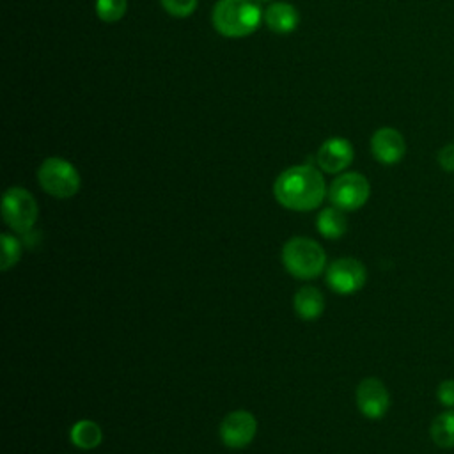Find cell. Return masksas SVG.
<instances>
[{
    "mask_svg": "<svg viewBox=\"0 0 454 454\" xmlns=\"http://www.w3.org/2000/svg\"><path fill=\"white\" fill-rule=\"evenodd\" d=\"M429 436L440 449L454 447V408H447L433 419L429 426Z\"/></svg>",
    "mask_w": 454,
    "mask_h": 454,
    "instance_id": "9a60e30c",
    "label": "cell"
},
{
    "mask_svg": "<svg viewBox=\"0 0 454 454\" xmlns=\"http://www.w3.org/2000/svg\"><path fill=\"white\" fill-rule=\"evenodd\" d=\"M436 160L445 172H454V142L442 145L436 153Z\"/></svg>",
    "mask_w": 454,
    "mask_h": 454,
    "instance_id": "44dd1931",
    "label": "cell"
},
{
    "mask_svg": "<svg viewBox=\"0 0 454 454\" xmlns=\"http://www.w3.org/2000/svg\"><path fill=\"white\" fill-rule=\"evenodd\" d=\"M2 216L12 231L28 234L39 216V207L34 195L21 186L7 188L2 199Z\"/></svg>",
    "mask_w": 454,
    "mask_h": 454,
    "instance_id": "5b68a950",
    "label": "cell"
},
{
    "mask_svg": "<svg viewBox=\"0 0 454 454\" xmlns=\"http://www.w3.org/2000/svg\"><path fill=\"white\" fill-rule=\"evenodd\" d=\"M371 153L383 165H395L406 153V142L401 131L390 126L378 128L371 137Z\"/></svg>",
    "mask_w": 454,
    "mask_h": 454,
    "instance_id": "8fae6325",
    "label": "cell"
},
{
    "mask_svg": "<svg viewBox=\"0 0 454 454\" xmlns=\"http://www.w3.org/2000/svg\"><path fill=\"white\" fill-rule=\"evenodd\" d=\"M371 195V184L360 172H342L328 186V199L332 206L342 211L360 209Z\"/></svg>",
    "mask_w": 454,
    "mask_h": 454,
    "instance_id": "8992f818",
    "label": "cell"
},
{
    "mask_svg": "<svg viewBox=\"0 0 454 454\" xmlns=\"http://www.w3.org/2000/svg\"><path fill=\"white\" fill-rule=\"evenodd\" d=\"M257 419L247 410H234L220 422V440L229 449H243L255 438Z\"/></svg>",
    "mask_w": 454,
    "mask_h": 454,
    "instance_id": "ba28073f",
    "label": "cell"
},
{
    "mask_svg": "<svg viewBox=\"0 0 454 454\" xmlns=\"http://www.w3.org/2000/svg\"><path fill=\"white\" fill-rule=\"evenodd\" d=\"M21 255V243L18 238H14L9 232L2 234V262H0V270L7 271L12 266H16V262L20 261Z\"/></svg>",
    "mask_w": 454,
    "mask_h": 454,
    "instance_id": "ac0fdd59",
    "label": "cell"
},
{
    "mask_svg": "<svg viewBox=\"0 0 454 454\" xmlns=\"http://www.w3.org/2000/svg\"><path fill=\"white\" fill-rule=\"evenodd\" d=\"M39 186L55 199H69L80 190V174L76 167L59 156L46 158L37 168Z\"/></svg>",
    "mask_w": 454,
    "mask_h": 454,
    "instance_id": "277c9868",
    "label": "cell"
},
{
    "mask_svg": "<svg viewBox=\"0 0 454 454\" xmlns=\"http://www.w3.org/2000/svg\"><path fill=\"white\" fill-rule=\"evenodd\" d=\"M365 280V266L355 257L335 259L326 268V284L337 294H353L364 287Z\"/></svg>",
    "mask_w": 454,
    "mask_h": 454,
    "instance_id": "52a82bcc",
    "label": "cell"
},
{
    "mask_svg": "<svg viewBox=\"0 0 454 454\" xmlns=\"http://www.w3.org/2000/svg\"><path fill=\"white\" fill-rule=\"evenodd\" d=\"M326 193L325 177L312 165H293L280 172L273 184L277 202L286 209L300 213L319 207Z\"/></svg>",
    "mask_w": 454,
    "mask_h": 454,
    "instance_id": "6da1fadb",
    "label": "cell"
},
{
    "mask_svg": "<svg viewBox=\"0 0 454 454\" xmlns=\"http://www.w3.org/2000/svg\"><path fill=\"white\" fill-rule=\"evenodd\" d=\"M293 307L303 321H314L325 312V298L317 287L305 286L294 293Z\"/></svg>",
    "mask_w": 454,
    "mask_h": 454,
    "instance_id": "4fadbf2b",
    "label": "cell"
},
{
    "mask_svg": "<svg viewBox=\"0 0 454 454\" xmlns=\"http://www.w3.org/2000/svg\"><path fill=\"white\" fill-rule=\"evenodd\" d=\"M355 158L353 145L348 138L342 137H332L326 138L316 154V161L319 168L326 174H340L346 170Z\"/></svg>",
    "mask_w": 454,
    "mask_h": 454,
    "instance_id": "30bf717a",
    "label": "cell"
},
{
    "mask_svg": "<svg viewBox=\"0 0 454 454\" xmlns=\"http://www.w3.org/2000/svg\"><path fill=\"white\" fill-rule=\"evenodd\" d=\"M282 264L293 275L300 280H309L319 277L326 268V254L323 247L303 236L291 238L282 247Z\"/></svg>",
    "mask_w": 454,
    "mask_h": 454,
    "instance_id": "3957f363",
    "label": "cell"
},
{
    "mask_svg": "<svg viewBox=\"0 0 454 454\" xmlns=\"http://www.w3.org/2000/svg\"><path fill=\"white\" fill-rule=\"evenodd\" d=\"M163 9L174 18H188L197 9L199 0H160Z\"/></svg>",
    "mask_w": 454,
    "mask_h": 454,
    "instance_id": "d6986e66",
    "label": "cell"
},
{
    "mask_svg": "<svg viewBox=\"0 0 454 454\" xmlns=\"http://www.w3.org/2000/svg\"><path fill=\"white\" fill-rule=\"evenodd\" d=\"M346 211L330 206L325 207L319 215H317V231L321 236H325L326 239H339L346 234L348 229V220H346Z\"/></svg>",
    "mask_w": 454,
    "mask_h": 454,
    "instance_id": "5bb4252c",
    "label": "cell"
},
{
    "mask_svg": "<svg viewBox=\"0 0 454 454\" xmlns=\"http://www.w3.org/2000/svg\"><path fill=\"white\" fill-rule=\"evenodd\" d=\"M69 436H71V442L74 447H78L82 450H90L101 443L103 431H101L99 424H96L94 420L83 419V420H78L71 427Z\"/></svg>",
    "mask_w": 454,
    "mask_h": 454,
    "instance_id": "2e32d148",
    "label": "cell"
},
{
    "mask_svg": "<svg viewBox=\"0 0 454 454\" xmlns=\"http://www.w3.org/2000/svg\"><path fill=\"white\" fill-rule=\"evenodd\" d=\"M262 16L264 12L257 0H218L213 7L211 21L218 34L238 39L254 34Z\"/></svg>",
    "mask_w": 454,
    "mask_h": 454,
    "instance_id": "7a4b0ae2",
    "label": "cell"
},
{
    "mask_svg": "<svg viewBox=\"0 0 454 454\" xmlns=\"http://www.w3.org/2000/svg\"><path fill=\"white\" fill-rule=\"evenodd\" d=\"M257 2H270V0H257Z\"/></svg>",
    "mask_w": 454,
    "mask_h": 454,
    "instance_id": "7402d4cb",
    "label": "cell"
},
{
    "mask_svg": "<svg viewBox=\"0 0 454 454\" xmlns=\"http://www.w3.org/2000/svg\"><path fill=\"white\" fill-rule=\"evenodd\" d=\"M436 399L445 408H454V380L440 381L436 388Z\"/></svg>",
    "mask_w": 454,
    "mask_h": 454,
    "instance_id": "ffe728a7",
    "label": "cell"
},
{
    "mask_svg": "<svg viewBox=\"0 0 454 454\" xmlns=\"http://www.w3.org/2000/svg\"><path fill=\"white\" fill-rule=\"evenodd\" d=\"M268 28L275 34H289L300 23V12L287 2H271L262 16Z\"/></svg>",
    "mask_w": 454,
    "mask_h": 454,
    "instance_id": "7c38bea8",
    "label": "cell"
},
{
    "mask_svg": "<svg viewBox=\"0 0 454 454\" xmlns=\"http://www.w3.org/2000/svg\"><path fill=\"white\" fill-rule=\"evenodd\" d=\"M356 406L360 413L371 420L381 419L390 406V394L378 378H365L356 387Z\"/></svg>",
    "mask_w": 454,
    "mask_h": 454,
    "instance_id": "9c48e42d",
    "label": "cell"
},
{
    "mask_svg": "<svg viewBox=\"0 0 454 454\" xmlns=\"http://www.w3.org/2000/svg\"><path fill=\"white\" fill-rule=\"evenodd\" d=\"M128 9V0H96V14L105 23L119 21Z\"/></svg>",
    "mask_w": 454,
    "mask_h": 454,
    "instance_id": "e0dca14e",
    "label": "cell"
}]
</instances>
